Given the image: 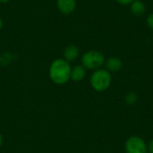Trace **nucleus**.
Listing matches in <instances>:
<instances>
[{
  "instance_id": "1",
  "label": "nucleus",
  "mask_w": 153,
  "mask_h": 153,
  "mask_svg": "<svg viewBox=\"0 0 153 153\" xmlns=\"http://www.w3.org/2000/svg\"><path fill=\"white\" fill-rule=\"evenodd\" d=\"M71 65L64 58L55 59L49 66L50 80L57 85H64L71 80Z\"/></svg>"
},
{
  "instance_id": "2",
  "label": "nucleus",
  "mask_w": 153,
  "mask_h": 153,
  "mask_svg": "<svg viewBox=\"0 0 153 153\" xmlns=\"http://www.w3.org/2000/svg\"><path fill=\"white\" fill-rule=\"evenodd\" d=\"M111 82V74L108 70L103 68L94 70L90 78L91 88L98 92H103L107 91L110 87Z\"/></svg>"
},
{
  "instance_id": "3",
  "label": "nucleus",
  "mask_w": 153,
  "mask_h": 153,
  "mask_svg": "<svg viewBox=\"0 0 153 153\" xmlns=\"http://www.w3.org/2000/svg\"><path fill=\"white\" fill-rule=\"evenodd\" d=\"M106 61L103 53L98 50H89L85 52L81 58L82 65L87 70H97L104 65Z\"/></svg>"
},
{
  "instance_id": "4",
  "label": "nucleus",
  "mask_w": 153,
  "mask_h": 153,
  "mask_svg": "<svg viewBox=\"0 0 153 153\" xmlns=\"http://www.w3.org/2000/svg\"><path fill=\"white\" fill-rule=\"evenodd\" d=\"M125 151L126 153H148L147 144L140 136H130L125 143Z\"/></svg>"
},
{
  "instance_id": "5",
  "label": "nucleus",
  "mask_w": 153,
  "mask_h": 153,
  "mask_svg": "<svg viewBox=\"0 0 153 153\" xmlns=\"http://www.w3.org/2000/svg\"><path fill=\"white\" fill-rule=\"evenodd\" d=\"M56 7L61 13L69 15L76 8V0H56Z\"/></svg>"
},
{
  "instance_id": "6",
  "label": "nucleus",
  "mask_w": 153,
  "mask_h": 153,
  "mask_svg": "<svg viewBox=\"0 0 153 153\" xmlns=\"http://www.w3.org/2000/svg\"><path fill=\"white\" fill-rule=\"evenodd\" d=\"M79 55H80L79 48L75 45L71 44V45H68L65 48L64 53H63V56H64L63 58L68 63H71V62L75 61L78 58Z\"/></svg>"
},
{
  "instance_id": "7",
  "label": "nucleus",
  "mask_w": 153,
  "mask_h": 153,
  "mask_svg": "<svg viewBox=\"0 0 153 153\" xmlns=\"http://www.w3.org/2000/svg\"><path fill=\"white\" fill-rule=\"evenodd\" d=\"M105 66L106 70H108L109 73H116L122 69L123 67V62L120 58L117 56H111L106 59L105 61Z\"/></svg>"
},
{
  "instance_id": "8",
  "label": "nucleus",
  "mask_w": 153,
  "mask_h": 153,
  "mask_svg": "<svg viewBox=\"0 0 153 153\" xmlns=\"http://www.w3.org/2000/svg\"><path fill=\"white\" fill-rule=\"evenodd\" d=\"M87 74V70L82 65H77L72 67L71 70V80L74 82H82Z\"/></svg>"
},
{
  "instance_id": "9",
  "label": "nucleus",
  "mask_w": 153,
  "mask_h": 153,
  "mask_svg": "<svg viewBox=\"0 0 153 153\" xmlns=\"http://www.w3.org/2000/svg\"><path fill=\"white\" fill-rule=\"evenodd\" d=\"M129 7L131 13L134 16H143L146 12V5L142 0H134Z\"/></svg>"
},
{
  "instance_id": "10",
  "label": "nucleus",
  "mask_w": 153,
  "mask_h": 153,
  "mask_svg": "<svg viewBox=\"0 0 153 153\" xmlns=\"http://www.w3.org/2000/svg\"><path fill=\"white\" fill-rule=\"evenodd\" d=\"M125 100H126V102L127 105L133 106V105H134L137 102V100H138V95L134 91H129L126 95Z\"/></svg>"
},
{
  "instance_id": "11",
  "label": "nucleus",
  "mask_w": 153,
  "mask_h": 153,
  "mask_svg": "<svg viewBox=\"0 0 153 153\" xmlns=\"http://www.w3.org/2000/svg\"><path fill=\"white\" fill-rule=\"evenodd\" d=\"M146 23L148 25V27L150 29L153 30V13H150L147 17V21H146Z\"/></svg>"
},
{
  "instance_id": "12",
  "label": "nucleus",
  "mask_w": 153,
  "mask_h": 153,
  "mask_svg": "<svg viewBox=\"0 0 153 153\" xmlns=\"http://www.w3.org/2000/svg\"><path fill=\"white\" fill-rule=\"evenodd\" d=\"M117 3L122 4V5H129L134 0H115Z\"/></svg>"
},
{
  "instance_id": "13",
  "label": "nucleus",
  "mask_w": 153,
  "mask_h": 153,
  "mask_svg": "<svg viewBox=\"0 0 153 153\" xmlns=\"http://www.w3.org/2000/svg\"><path fill=\"white\" fill-rule=\"evenodd\" d=\"M147 151H148V153H153V139L148 143Z\"/></svg>"
},
{
  "instance_id": "14",
  "label": "nucleus",
  "mask_w": 153,
  "mask_h": 153,
  "mask_svg": "<svg viewBox=\"0 0 153 153\" xmlns=\"http://www.w3.org/2000/svg\"><path fill=\"white\" fill-rule=\"evenodd\" d=\"M3 135H2V134L0 133V148L2 147V145H3Z\"/></svg>"
},
{
  "instance_id": "15",
  "label": "nucleus",
  "mask_w": 153,
  "mask_h": 153,
  "mask_svg": "<svg viewBox=\"0 0 153 153\" xmlns=\"http://www.w3.org/2000/svg\"><path fill=\"white\" fill-rule=\"evenodd\" d=\"M2 28H3V21H2V18L0 17V30H2Z\"/></svg>"
},
{
  "instance_id": "16",
  "label": "nucleus",
  "mask_w": 153,
  "mask_h": 153,
  "mask_svg": "<svg viewBox=\"0 0 153 153\" xmlns=\"http://www.w3.org/2000/svg\"><path fill=\"white\" fill-rule=\"evenodd\" d=\"M10 0H0V3L1 4H5V3H7V2H9Z\"/></svg>"
}]
</instances>
